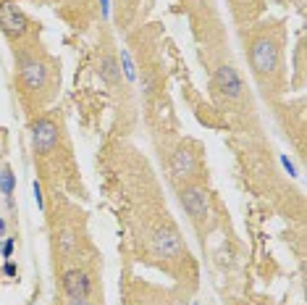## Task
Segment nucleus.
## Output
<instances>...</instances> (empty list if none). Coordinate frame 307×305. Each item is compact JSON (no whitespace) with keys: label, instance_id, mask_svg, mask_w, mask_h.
<instances>
[{"label":"nucleus","instance_id":"obj_9","mask_svg":"<svg viewBox=\"0 0 307 305\" xmlns=\"http://www.w3.org/2000/svg\"><path fill=\"white\" fill-rule=\"evenodd\" d=\"M45 77H48V71H45V66L40 61H24L21 63V79L29 90H42Z\"/></svg>","mask_w":307,"mask_h":305},{"label":"nucleus","instance_id":"obj_4","mask_svg":"<svg viewBox=\"0 0 307 305\" xmlns=\"http://www.w3.org/2000/svg\"><path fill=\"white\" fill-rule=\"evenodd\" d=\"M181 203L187 208V213L194 218V221H202L210 210V198L202 187H187L181 190Z\"/></svg>","mask_w":307,"mask_h":305},{"label":"nucleus","instance_id":"obj_11","mask_svg":"<svg viewBox=\"0 0 307 305\" xmlns=\"http://www.w3.org/2000/svg\"><path fill=\"white\" fill-rule=\"evenodd\" d=\"M100 74H102L108 82H116V79H118V69H116V58H113V55H102Z\"/></svg>","mask_w":307,"mask_h":305},{"label":"nucleus","instance_id":"obj_14","mask_svg":"<svg viewBox=\"0 0 307 305\" xmlns=\"http://www.w3.org/2000/svg\"><path fill=\"white\" fill-rule=\"evenodd\" d=\"M13 245H16V242H13V237H8L5 242L0 245V253H3L5 258H11V253H13Z\"/></svg>","mask_w":307,"mask_h":305},{"label":"nucleus","instance_id":"obj_16","mask_svg":"<svg viewBox=\"0 0 307 305\" xmlns=\"http://www.w3.org/2000/svg\"><path fill=\"white\" fill-rule=\"evenodd\" d=\"M281 163H284V169H286V171H289V174H292V177H297V169H294V163H292L289 158H286V155H284V158H281Z\"/></svg>","mask_w":307,"mask_h":305},{"label":"nucleus","instance_id":"obj_13","mask_svg":"<svg viewBox=\"0 0 307 305\" xmlns=\"http://www.w3.org/2000/svg\"><path fill=\"white\" fill-rule=\"evenodd\" d=\"M0 190H3V195L11 198V192H13V174L8 171V169L0 174Z\"/></svg>","mask_w":307,"mask_h":305},{"label":"nucleus","instance_id":"obj_10","mask_svg":"<svg viewBox=\"0 0 307 305\" xmlns=\"http://www.w3.org/2000/svg\"><path fill=\"white\" fill-rule=\"evenodd\" d=\"M79 250V242H77V234L71 232V229H63V232L58 234V253L63 258H74Z\"/></svg>","mask_w":307,"mask_h":305},{"label":"nucleus","instance_id":"obj_3","mask_svg":"<svg viewBox=\"0 0 307 305\" xmlns=\"http://www.w3.org/2000/svg\"><path fill=\"white\" fill-rule=\"evenodd\" d=\"M153 247L163 258H176V255H181V237L173 226H160L153 234Z\"/></svg>","mask_w":307,"mask_h":305},{"label":"nucleus","instance_id":"obj_17","mask_svg":"<svg viewBox=\"0 0 307 305\" xmlns=\"http://www.w3.org/2000/svg\"><path fill=\"white\" fill-rule=\"evenodd\" d=\"M3 271H5V276H16V263L8 261V263L3 266Z\"/></svg>","mask_w":307,"mask_h":305},{"label":"nucleus","instance_id":"obj_12","mask_svg":"<svg viewBox=\"0 0 307 305\" xmlns=\"http://www.w3.org/2000/svg\"><path fill=\"white\" fill-rule=\"evenodd\" d=\"M121 63H124V77L129 82L137 79V71H134V63H132V55H129V50H121Z\"/></svg>","mask_w":307,"mask_h":305},{"label":"nucleus","instance_id":"obj_6","mask_svg":"<svg viewBox=\"0 0 307 305\" xmlns=\"http://www.w3.org/2000/svg\"><path fill=\"white\" fill-rule=\"evenodd\" d=\"M216 85H218V90L223 92V95H229L231 100L241 98V90H244L241 77H239V71L234 66H221L216 71Z\"/></svg>","mask_w":307,"mask_h":305},{"label":"nucleus","instance_id":"obj_15","mask_svg":"<svg viewBox=\"0 0 307 305\" xmlns=\"http://www.w3.org/2000/svg\"><path fill=\"white\" fill-rule=\"evenodd\" d=\"M32 190H34V200H37V208H42V190H40V182H34V184H32Z\"/></svg>","mask_w":307,"mask_h":305},{"label":"nucleus","instance_id":"obj_5","mask_svg":"<svg viewBox=\"0 0 307 305\" xmlns=\"http://www.w3.org/2000/svg\"><path fill=\"white\" fill-rule=\"evenodd\" d=\"M32 140H34L37 153H50L53 147L58 145V126H55L50 118H42V121H37L32 129Z\"/></svg>","mask_w":307,"mask_h":305},{"label":"nucleus","instance_id":"obj_18","mask_svg":"<svg viewBox=\"0 0 307 305\" xmlns=\"http://www.w3.org/2000/svg\"><path fill=\"white\" fill-rule=\"evenodd\" d=\"M69 305H89V303H87V298H71Z\"/></svg>","mask_w":307,"mask_h":305},{"label":"nucleus","instance_id":"obj_7","mask_svg":"<svg viewBox=\"0 0 307 305\" xmlns=\"http://www.w3.org/2000/svg\"><path fill=\"white\" fill-rule=\"evenodd\" d=\"M89 287L92 284L84 271H66V276H63V290H66L69 298H87Z\"/></svg>","mask_w":307,"mask_h":305},{"label":"nucleus","instance_id":"obj_2","mask_svg":"<svg viewBox=\"0 0 307 305\" xmlns=\"http://www.w3.org/2000/svg\"><path fill=\"white\" fill-rule=\"evenodd\" d=\"M0 26L8 37H24L26 34V16L21 13V8L13 5L11 0H3L0 3Z\"/></svg>","mask_w":307,"mask_h":305},{"label":"nucleus","instance_id":"obj_8","mask_svg":"<svg viewBox=\"0 0 307 305\" xmlns=\"http://www.w3.org/2000/svg\"><path fill=\"white\" fill-rule=\"evenodd\" d=\"M194 169H197V161H194V153L187 150V147H179V150L173 153V158H171V171H173V177H192Z\"/></svg>","mask_w":307,"mask_h":305},{"label":"nucleus","instance_id":"obj_1","mask_svg":"<svg viewBox=\"0 0 307 305\" xmlns=\"http://www.w3.org/2000/svg\"><path fill=\"white\" fill-rule=\"evenodd\" d=\"M249 58H252V66L257 74H273L278 66V48L271 40H257L252 45Z\"/></svg>","mask_w":307,"mask_h":305},{"label":"nucleus","instance_id":"obj_19","mask_svg":"<svg viewBox=\"0 0 307 305\" xmlns=\"http://www.w3.org/2000/svg\"><path fill=\"white\" fill-rule=\"evenodd\" d=\"M3 229H5V221H3V218H0V234H3Z\"/></svg>","mask_w":307,"mask_h":305}]
</instances>
